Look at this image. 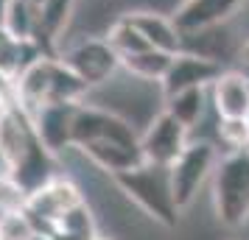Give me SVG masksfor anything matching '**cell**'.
Returning a JSON list of instances; mask_svg holds the SVG:
<instances>
[{
    "instance_id": "obj_28",
    "label": "cell",
    "mask_w": 249,
    "mask_h": 240,
    "mask_svg": "<svg viewBox=\"0 0 249 240\" xmlns=\"http://www.w3.org/2000/svg\"><path fill=\"white\" fill-rule=\"evenodd\" d=\"M247 3H249V0H247Z\"/></svg>"
},
{
    "instance_id": "obj_24",
    "label": "cell",
    "mask_w": 249,
    "mask_h": 240,
    "mask_svg": "<svg viewBox=\"0 0 249 240\" xmlns=\"http://www.w3.org/2000/svg\"><path fill=\"white\" fill-rule=\"evenodd\" d=\"M6 39H9V31H6V28H3V25H0V45H3V42H6Z\"/></svg>"
},
{
    "instance_id": "obj_27",
    "label": "cell",
    "mask_w": 249,
    "mask_h": 240,
    "mask_svg": "<svg viewBox=\"0 0 249 240\" xmlns=\"http://www.w3.org/2000/svg\"><path fill=\"white\" fill-rule=\"evenodd\" d=\"M95 240H115V238H104V235H98V238H95Z\"/></svg>"
},
{
    "instance_id": "obj_6",
    "label": "cell",
    "mask_w": 249,
    "mask_h": 240,
    "mask_svg": "<svg viewBox=\"0 0 249 240\" xmlns=\"http://www.w3.org/2000/svg\"><path fill=\"white\" fill-rule=\"evenodd\" d=\"M188 131H191V128L182 126L168 109H160V112L151 117V123L140 131V151H143V160L151 162V165L168 168L171 162L185 151V145L191 143Z\"/></svg>"
},
{
    "instance_id": "obj_12",
    "label": "cell",
    "mask_w": 249,
    "mask_h": 240,
    "mask_svg": "<svg viewBox=\"0 0 249 240\" xmlns=\"http://www.w3.org/2000/svg\"><path fill=\"white\" fill-rule=\"evenodd\" d=\"M124 17L146 36L151 48H160L165 53H182V31L174 25L171 14H162L157 9H129Z\"/></svg>"
},
{
    "instance_id": "obj_4",
    "label": "cell",
    "mask_w": 249,
    "mask_h": 240,
    "mask_svg": "<svg viewBox=\"0 0 249 240\" xmlns=\"http://www.w3.org/2000/svg\"><path fill=\"white\" fill-rule=\"evenodd\" d=\"M76 76H79L90 90L104 87L107 81H112L121 73V56L107 36H81L70 45L59 48L56 53Z\"/></svg>"
},
{
    "instance_id": "obj_25",
    "label": "cell",
    "mask_w": 249,
    "mask_h": 240,
    "mask_svg": "<svg viewBox=\"0 0 249 240\" xmlns=\"http://www.w3.org/2000/svg\"><path fill=\"white\" fill-rule=\"evenodd\" d=\"M34 240H53V235H45V232H39V235H36Z\"/></svg>"
},
{
    "instance_id": "obj_26",
    "label": "cell",
    "mask_w": 249,
    "mask_h": 240,
    "mask_svg": "<svg viewBox=\"0 0 249 240\" xmlns=\"http://www.w3.org/2000/svg\"><path fill=\"white\" fill-rule=\"evenodd\" d=\"M25 3H31V6H36V9H39V6H42L45 0H25Z\"/></svg>"
},
{
    "instance_id": "obj_14",
    "label": "cell",
    "mask_w": 249,
    "mask_h": 240,
    "mask_svg": "<svg viewBox=\"0 0 249 240\" xmlns=\"http://www.w3.org/2000/svg\"><path fill=\"white\" fill-rule=\"evenodd\" d=\"M182 50L196 53V56L213 59L218 64L230 62V56H238V45H235V34L227 23L221 25H210L202 31H191L182 34Z\"/></svg>"
},
{
    "instance_id": "obj_16",
    "label": "cell",
    "mask_w": 249,
    "mask_h": 240,
    "mask_svg": "<svg viewBox=\"0 0 249 240\" xmlns=\"http://www.w3.org/2000/svg\"><path fill=\"white\" fill-rule=\"evenodd\" d=\"M207 87H191V90H182L177 95L165 98L162 109H168L182 126L193 128L199 120L204 117V103H207V95H204Z\"/></svg>"
},
{
    "instance_id": "obj_23",
    "label": "cell",
    "mask_w": 249,
    "mask_h": 240,
    "mask_svg": "<svg viewBox=\"0 0 249 240\" xmlns=\"http://www.w3.org/2000/svg\"><path fill=\"white\" fill-rule=\"evenodd\" d=\"M6 9H9V0H0V25H3V17H6Z\"/></svg>"
},
{
    "instance_id": "obj_22",
    "label": "cell",
    "mask_w": 249,
    "mask_h": 240,
    "mask_svg": "<svg viewBox=\"0 0 249 240\" xmlns=\"http://www.w3.org/2000/svg\"><path fill=\"white\" fill-rule=\"evenodd\" d=\"M238 62H241L244 67H249V39H244V42L238 45Z\"/></svg>"
},
{
    "instance_id": "obj_9",
    "label": "cell",
    "mask_w": 249,
    "mask_h": 240,
    "mask_svg": "<svg viewBox=\"0 0 249 240\" xmlns=\"http://www.w3.org/2000/svg\"><path fill=\"white\" fill-rule=\"evenodd\" d=\"M247 0H179L177 9L171 12V20L182 34L202 31L210 25L230 23Z\"/></svg>"
},
{
    "instance_id": "obj_7",
    "label": "cell",
    "mask_w": 249,
    "mask_h": 240,
    "mask_svg": "<svg viewBox=\"0 0 249 240\" xmlns=\"http://www.w3.org/2000/svg\"><path fill=\"white\" fill-rule=\"evenodd\" d=\"M221 73H224V64L182 50V53L174 56L168 73H165V79L160 81L162 103H165V98H171V95H177V92H182V90H191V87H213L215 79H218Z\"/></svg>"
},
{
    "instance_id": "obj_3",
    "label": "cell",
    "mask_w": 249,
    "mask_h": 240,
    "mask_svg": "<svg viewBox=\"0 0 249 240\" xmlns=\"http://www.w3.org/2000/svg\"><path fill=\"white\" fill-rule=\"evenodd\" d=\"M215 165H218V151L207 140H191L185 151L168 165V182L174 201L182 212L196 204L202 187L210 182Z\"/></svg>"
},
{
    "instance_id": "obj_11",
    "label": "cell",
    "mask_w": 249,
    "mask_h": 240,
    "mask_svg": "<svg viewBox=\"0 0 249 240\" xmlns=\"http://www.w3.org/2000/svg\"><path fill=\"white\" fill-rule=\"evenodd\" d=\"M76 151L92 168H98L101 173H109V176L121 171H132V168L146 162L140 145H126V143H118V140H92V143H87Z\"/></svg>"
},
{
    "instance_id": "obj_5",
    "label": "cell",
    "mask_w": 249,
    "mask_h": 240,
    "mask_svg": "<svg viewBox=\"0 0 249 240\" xmlns=\"http://www.w3.org/2000/svg\"><path fill=\"white\" fill-rule=\"evenodd\" d=\"M81 201H84V193H81L79 184L73 182V179H68V176H59L56 173L51 182L36 187L34 193H28L25 212L31 215V221L36 224L39 232L51 235L59 218L65 215L68 209L79 207Z\"/></svg>"
},
{
    "instance_id": "obj_17",
    "label": "cell",
    "mask_w": 249,
    "mask_h": 240,
    "mask_svg": "<svg viewBox=\"0 0 249 240\" xmlns=\"http://www.w3.org/2000/svg\"><path fill=\"white\" fill-rule=\"evenodd\" d=\"M51 235H68V238L95 240L101 232H98V221H95V215H92V209L87 207V201H81L79 207L68 209L65 215L59 218Z\"/></svg>"
},
{
    "instance_id": "obj_8",
    "label": "cell",
    "mask_w": 249,
    "mask_h": 240,
    "mask_svg": "<svg viewBox=\"0 0 249 240\" xmlns=\"http://www.w3.org/2000/svg\"><path fill=\"white\" fill-rule=\"evenodd\" d=\"M76 106L79 103H45L31 117L39 143L51 154H56V157H65L68 151H73V117H76Z\"/></svg>"
},
{
    "instance_id": "obj_10",
    "label": "cell",
    "mask_w": 249,
    "mask_h": 240,
    "mask_svg": "<svg viewBox=\"0 0 249 240\" xmlns=\"http://www.w3.org/2000/svg\"><path fill=\"white\" fill-rule=\"evenodd\" d=\"M76 6L79 0H45L36 9V34L34 42L45 56H56L62 48V36L70 31L76 20Z\"/></svg>"
},
{
    "instance_id": "obj_2",
    "label": "cell",
    "mask_w": 249,
    "mask_h": 240,
    "mask_svg": "<svg viewBox=\"0 0 249 240\" xmlns=\"http://www.w3.org/2000/svg\"><path fill=\"white\" fill-rule=\"evenodd\" d=\"M213 215L224 229H241L249 221V148L230 151L210 176Z\"/></svg>"
},
{
    "instance_id": "obj_1",
    "label": "cell",
    "mask_w": 249,
    "mask_h": 240,
    "mask_svg": "<svg viewBox=\"0 0 249 240\" xmlns=\"http://www.w3.org/2000/svg\"><path fill=\"white\" fill-rule=\"evenodd\" d=\"M112 184L121 190L126 201L132 204L162 229H177L179 226V215L182 209L174 201L171 193V182H168V168L162 165H151L143 162L132 171H121L112 176Z\"/></svg>"
},
{
    "instance_id": "obj_15",
    "label": "cell",
    "mask_w": 249,
    "mask_h": 240,
    "mask_svg": "<svg viewBox=\"0 0 249 240\" xmlns=\"http://www.w3.org/2000/svg\"><path fill=\"white\" fill-rule=\"evenodd\" d=\"M177 53H165L160 48H146L140 53H129V56L121 59V70L126 76H135L140 81H151V84H160L168 73L171 62H174Z\"/></svg>"
},
{
    "instance_id": "obj_19",
    "label": "cell",
    "mask_w": 249,
    "mask_h": 240,
    "mask_svg": "<svg viewBox=\"0 0 249 240\" xmlns=\"http://www.w3.org/2000/svg\"><path fill=\"white\" fill-rule=\"evenodd\" d=\"M3 28L14 39H34L36 34V6L25 0H9V9L3 17Z\"/></svg>"
},
{
    "instance_id": "obj_21",
    "label": "cell",
    "mask_w": 249,
    "mask_h": 240,
    "mask_svg": "<svg viewBox=\"0 0 249 240\" xmlns=\"http://www.w3.org/2000/svg\"><path fill=\"white\" fill-rule=\"evenodd\" d=\"M215 134L230 151L249 148V117H218L215 114Z\"/></svg>"
},
{
    "instance_id": "obj_13",
    "label": "cell",
    "mask_w": 249,
    "mask_h": 240,
    "mask_svg": "<svg viewBox=\"0 0 249 240\" xmlns=\"http://www.w3.org/2000/svg\"><path fill=\"white\" fill-rule=\"evenodd\" d=\"M213 90V109L218 117H249V76L241 70H224Z\"/></svg>"
},
{
    "instance_id": "obj_18",
    "label": "cell",
    "mask_w": 249,
    "mask_h": 240,
    "mask_svg": "<svg viewBox=\"0 0 249 240\" xmlns=\"http://www.w3.org/2000/svg\"><path fill=\"white\" fill-rule=\"evenodd\" d=\"M104 36H107V42L118 50V56H121V59L129 56V53H140V50L151 48V45H148V39L140 34L129 20H126L124 14H118V20L107 28V34H104Z\"/></svg>"
},
{
    "instance_id": "obj_20",
    "label": "cell",
    "mask_w": 249,
    "mask_h": 240,
    "mask_svg": "<svg viewBox=\"0 0 249 240\" xmlns=\"http://www.w3.org/2000/svg\"><path fill=\"white\" fill-rule=\"evenodd\" d=\"M36 235L39 229L25 209H12L0 215V240H34Z\"/></svg>"
}]
</instances>
